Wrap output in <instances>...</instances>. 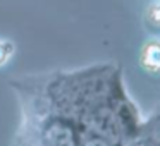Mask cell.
<instances>
[{
  "mask_svg": "<svg viewBox=\"0 0 160 146\" xmlns=\"http://www.w3.org/2000/svg\"><path fill=\"white\" fill-rule=\"evenodd\" d=\"M141 62L150 71H160V43H150L145 46L141 55Z\"/></svg>",
  "mask_w": 160,
  "mask_h": 146,
  "instance_id": "obj_1",
  "label": "cell"
},
{
  "mask_svg": "<svg viewBox=\"0 0 160 146\" xmlns=\"http://www.w3.org/2000/svg\"><path fill=\"white\" fill-rule=\"evenodd\" d=\"M9 43H0V64L5 62L9 59V55L12 53V48H9Z\"/></svg>",
  "mask_w": 160,
  "mask_h": 146,
  "instance_id": "obj_2",
  "label": "cell"
},
{
  "mask_svg": "<svg viewBox=\"0 0 160 146\" xmlns=\"http://www.w3.org/2000/svg\"><path fill=\"white\" fill-rule=\"evenodd\" d=\"M150 17H152V21L155 22V24H160V4L153 5L152 11H150Z\"/></svg>",
  "mask_w": 160,
  "mask_h": 146,
  "instance_id": "obj_3",
  "label": "cell"
},
{
  "mask_svg": "<svg viewBox=\"0 0 160 146\" xmlns=\"http://www.w3.org/2000/svg\"><path fill=\"white\" fill-rule=\"evenodd\" d=\"M157 143H160V125L157 127Z\"/></svg>",
  "mask_w": 160,
  "mask_h": 146,
  "instance_id": "obj_4",
  "label": "cell"
}]
</instances>
